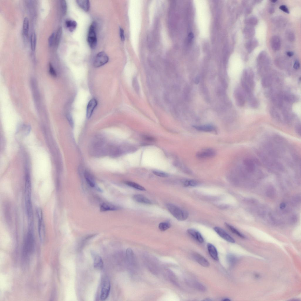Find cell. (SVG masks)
Returning a JSON list of instances; mask_svg holds the SVG:
<instances>
[{
    "label": "cell",
    "instance_id": "cell-1",
    "mask_svg": "<svg viewBox=\"0 0 301 301\" xmlns=\"http://www.w3.org/2000/svg\"><path fill=\"white\" fill-rule=\"evenodd\" d=\"M23 247V257L28 258L32 253L34 248V237L33 228H28Z\"/></svg>",
    "mask_w": 301,
    "mask_h": 301
},
{
    "label": "cell",
    "instance_id": "cell-2",
    "mask_svg": "<svg viewBox=\"0 0 301 301\" xmlns=\"http://www.w3.org/2000/svg\"><path fill=\"white\" fill-rule=\"evenodd\" d=\"M169 212L178 220L184 221L189 216V213L186 211L172 204H168L166 205Z\"/></svg>",
    "mask_w": 301,
    "mask_h": 301
},
{
    "label": "cell",
    "instance_id": "cell-3",
    "mask_svg": "<svg viewBox=\"0 0 301 301\" xmlns=\"http://www.w3.org/2000/svg\"><path fill=\"white\" fill-rule=\"evenodd\" d=\"M97 23L96 22H93L91 23L89 28L88 41L89 46L92 49L95 48L97 45Z\"/></svg>",
    "mask_w": 301,
    "mask_h": 301
},
{
    "label": "cell",
    "instance_id": "cell-4",
    "mask_svg": "<svg viewBox=\"0 0 301 301\" xmlns=\"http://www.w3.org/2000/svg\"><path fill=\"white\" fill-rule=\"evenodd\" d=\"M36 216L38 220V231L40 240L42 242L45 237V230L43 220V213L41 209L37 208L36 210Z\"/></svg>",
    "mask_w": 301,
    "mask_h": 301
},
{
    "label": "cell",
    "instance_id": "cell-5",
    "mask_svg": "<svg viewBox=\"0 0 301 301\" xmlns=\"http://www.w3.org/2000/svg\"><path fill=\"white\" fill-rule=\"evenodd\" d=\"M109 280L107 277H103L102 280L100 299L101 300H106L109 296L110 290Z\"/></svg>",
    "mask_w": 301,
    "mask_h": 301
},
{
    "label": "cell",
    "instance_id": "cell-6",
    "mask_svg": "<svg viewBox=\"0 0 301 301\" xmlns=\"http://www.w3.org/2000/svg\"><path fill=\"white\" fill-rule=\"evenodd\" d=\"M109 60L108 56L106 53L100 52L97 54L94 60L93 66L95 68L100 67L106 64Z\"/></svg>",
    "mask_w": 301,
    "mask_h": 301
},
{
    "label": "cell",
    "instance_id": "cell-7",
    "mask_svg": "<svg viewBox=\"0 0 301 301\" xmlns=\"http://www.w3.org/2000/svg\"><path fill=\"white\" fill-rule=\"evenodd\" d=\"M242 80L245 82L252 90L254 89L255 86L254 74L251 70L247 69L244 70Z\"/></svg>",
    "mask_w": 301,
    "mask_h": 301
},
{
    "label": "cell",
    "instance_id": "cell-8",
    "mask_svg": "<svg viewBox=\"0 0 301 301\" xmlns=\"http://www.w3.org/2000/svg\"><path fill=\"white\" fill-rule=\"evenodd\" d=\"M216 154L215 150L211 148H206L202 149L197 153L196 156L200 158H211Z\"/></svg>",
    "mask_w": 301,
    "mask_h": 301
},
{
    "label": "cell",
    "instance_id": "cell-9",
    "mask_svg": "<svg viewBox=\"0 0 301 301\" xmlns=\"http://www.w3.org/2000/svg\"><path fill=\"white\" fill-rule=\"evenodd\" d=\"M213 230L220 237L224 240L232 243H235V240L229 235L221 228L219 227H215L213 228Z\"/></svg>",
    "mask_w": 301,
    "mask_h": 301
},
{
    "label": "cell",
    "instance_id": "cell-10",
    "mask_svg": "<svg viewBox=\"0 0 301 301\" xmlns=\"http://www.w3.org/2000/svg\"><path fill=\"white\" fill-rule=\"evenodd\" d=\"M240 89L237 90L235 92V96L237 105L243 107L245 103L246 99L244 92Z\"/></svg>",
    "mask_w": 301,
    "mask_h": 301
},
{
    "label": "cell",
    "instance_id": "cell-11",
    "mask_svg": "<svg viewBox=\"0 0 301 301\" xmlns=\"http://www.w3.org/2000/svg\"><path fill=\"white\" fill-rule=\"evenodd\" d=\"M91 255L93 259V266L97 269H101L103 267V263L101 258L96 252H91Z\"/></svg>",
    "mask_w": 301,
    "mask_h": 301
},
{
    "label": "cell",
    "instance_id": "cell-12",
    "mask_svg": "<svg viewBox=\"0 0 301 301\" xmlns=\"http://www.w3.org/2000/svg\"><path fill=\"white\" fill-rule=\"evenodd\" d=\"M126 257L129 265L134 267L136 265V259L134 253L131 249L129 248L126 251Z\"/></svg>",
    "mask_w": 301,
    "mask_h": 301
},
{
    "label": "cell",
    "instance_id": "cell-13",
    "mask_svg": "<svg viewBox=\"0 0 301 301\" xmlns=\"http://www.w3.org/2000/svg\"><path fill=\"white\" fill-rule=\"evenodd\" d=\"M193 257L194 259L202 266L208 267L210 266V263L208 261L200 254L194 253L193 254Z\"/></svg>",
    "mask_w": 301,
    "mask_h": 301
},
{
    "label": "cell",
    "instance_id": "cell-14",
    "mask_svg": "<svg viewBox=\"0 0 301 301\" xmlns=\"http://www.w3.org/2000/svg\"><path fill=\"white\" fill-rule=\"evenodd\" d=\"M187 232L191 237L199 243H202L204 242V239L201 234L198 231L191 229H188Z\"/></svg>",
    "mask_w": 301,
    "mask_h": 301
},
{
    "label": "cell",
    "instance_id": "cell-15",
    "mask_svg": "<svg viewBox=\"0 0 301 301\" xmlns=\"http://www.w3.org/2000/svg\"><path fill=\"white\" fill-rule=\"evenodd\" d=\"M97 105V101L95 99H92L89 102L87 110V117L88 119L91 117L93 111Z\"/></svg>",
    "mask_w": 301,
    "mask_h": 301
},
{
    "label": "cell",
    "instance_id": "cell-16",
    "mask_svg": "<svg viewBox=\"0 0 301 301\" xmlns=\"http://www.w3.org/2000/svg\"><path fill=\"white\" fill-rule=\"evenodd\" d=\"M271 44L272 48L275 51L280 50L281 48V41L280 37L278 36H272L271 39Z\"/></svg>",
    "mask_w": 301,
    "mask_h": 301
},
{
    "label": "cell",
    "instance_id": "cell-17",
    "mask_svg": "<svg viewBox=\"0 0 301 301\" xmlns=\"http://www.w3.org/2000/svg\"><path fill=\"white\" fill-rule=\"evenodd\" d=\"M210 255L215 261H218L219 258L218 253L216 248L211 243H208L207 245Z\"/></svg>",
    "mask_w": 301,
    "mask_h": 301
},
{
    "label": "cell",
    "instance_id": "cell-18",
    "mask_svg": "<svg viewBox=\"0 0 301 301\" xmlns=\"http://www.w3.org/2000/svg\"><path fill=\"white\" fill-rule=\"evenodd\" d=\"M193 127L198 131L204 132H213L216 130L215 127L211 125L194 126Z\"/></svg>",
    "mask_w": 301,
    "mask_h": 301
},
{
    "label": "cell",
    "instance_id": "cell-19",
    "mask_svg": "<svg viewBox=\"0 0 301 301\" xmlns=\"http://www.w3.org/2000/svg\"><path fill=\"white\" fill-rule=\"evenodd\" d=\"M274 80V78L272 75L267 74L265 75L262 80V83L263 86L267 88L270 86Z\"/></svg>",
    "mask_w": 301,
    "mask_h": 301
},
{
    "label": "cell",
    "instance_id": "cell-20",
    "mask_svg": "<svg viewBox=\"0 0 301 301\" xmlns=\"http://www.w3.org/2000/svg\"><path fill=\"white\" fill-rule=\"evenodd\" d=\"M133 198L135 201L139 203L149 204H151L152 203L151 201L142 194H135L133 196Z\"/></svg>",
    "mask_w": 301,
    "mask_h": 301
},
{
    "label": "cell",
    "instance_id": "cell-21",
    "mask_svg": "<svg viewBox=\"0 0 301 301\" xmlns=\"http://www.w3.org/2000/svg\"><path fill=\"white\" fill-rule=\"evenodd\" d=\"M118 207L115 205L107 203L102 204L100 208L101 211H114L118 210Z\"/></svg>",
    "mask_w": 301,
    "mask_h": 301
},
{
    "label": "cell",
    "instance_id": "cell-22",
    "mask_svg": "<svg viewBox=\"0 0 301 301\" xmlns=\"http://www.w3.org/2000/svg\"><path fill=\"white\" fill-rule=\"evenodd\" d=\"M77 3L83 10L86 12L89 11L90 8V3L88 0H77Z\"/></svg>",
    "mask_w": 301,
    "mask_h": 301
},
{
    "label": "cell",
    "instance_id": "cell-23",
    "mask_svg": "<svg viewBox=\"0 0 301 301\" xmlns=\"http://www.w3.org/2000/svg\"><path fill=\"white\" fill-rule=\"evenodd\" d=\"M84 176L88 184L92 187H95V182L92 175L89 172L86 171L84 173Z\"/></svg>",
    "mask_w": 301,
    "mask_h": 301
},
{
    "label": "cell",
    "instance_id": "cell-24",
    "mask_svg": "<svg viewBox=\"0 0 301 301\" xmlns=\"http://www.w3.org/2000/svg\"><path fill=\"white\" fill-rule=\"evenodd\" d=\"M65 25L70 31L72 32L76 29L77 24L74 21L68 20L66 21Z\"/></svg>",
    "mask_w": 301,
    "mask_h": 301
},
{
    "label": "cell",
    "instance_id": "cell-25",
    "mask_svg": "<svg viewBox=\"0 0 301 301\" xmlns=\"http://www.w3.org/2000/svg\"><path fill=\"white\" fill-rule=\"evenodd\" d=\"M62 32V27H59L55 34L54 44L55 46L58 47L59 44Z\"/></svg>",
    "mask_w": 301,
    "mask_h": 301
},
{
    "label": "cell",
    "instance_id": "cell-26",
    "mask_svg": "<svg viewBox=\"0 0 301 301\" xmlns=\"http://www.w3.org/2000/svg\"><path fill=\"white\" fill-rule=\"evenodd\" d=\"M224 224L225 226L233 233L237 235V236L241 238L245 239L246 238L245 237L243 234L230 225L226 223H225Z\"/></svg>",
    "mask_w": 301,
    "mask_h": 301
},
{
    "label": "cell",
    "instance_id": "cell-27",
    "mask_svg": "<svg viewBox=\"0 0 301 301\" xmlns=\"http://www.w3.org/2000/svg\"><path fill=\"white\" fill-rule=\"evenodd\" d=\"M29 27V22L28 19L25 17L24 19L23 23V31L24 35L26 37L28 35Z\"/></svg>",
    "mask_w": 301,
    "mask_h": 301
},
{
    "label": "cell",
    "instance_id": "cell-28",
    "mask_svg": "<svg viewBox=\"0 0 301 301\" xmlns=\"http://www.w3.org/2000/svg\"><path fill=\"white\" fill-rule=\"evenodd\" d=\"M182 184L185 187H195L198 185V182L195 180H184Z\"/></svg>",
    "mask_w": 301,
    "mask_h": 301
},
{
    "label": "cell",
    "instance_id": "cell-29",
    "mask_svg": "<svg viewBox=\"0 0 301 301\" xmlns=\"http://www.w3.org/2000/svg\"><path fill=\"white\" fill-rule=\"evenodd\" d=\"M125 183L128 186L135 188L136 189L143 191L146 190V189L144 187L135 182H126Z\"/></svg>",
    "mask_w": 301,
    "mask_h": 301
},
{
    "label": "cell",
    "instance_id": "cell-30",
    "mask_svg": "<svg viewBox=\"0 0 301 301\" xmlns=\"http://www.w3.org/2000/svg\"><path fill=\"white\" fill-rule=\"evenodd\" d=\"M133 87L136 92L138 94L140 93V89L139 83L137 78L135 77L133 79L132 82Z\"/></svg>",
    "mask_w": 301,
    "mask_h": 301
},
{
    "label": "cell",
    "instance_id": "cell-31",
    "mask_svg": "<svg viewBox=\"0 0 301 301\" xmlns=\"http://www.w3.org/2000/svg\"><path fill=\"white\" fill-rule=\"evenodd\" d=\"M271 113L272 116L276 120L279 122L282 121L281 117L278 111L274 109H271Z\"/></svg>",
    "mask_w": 301,
    "mask_h": 301
},
{
    "label": "cell",
    "instance_id": "cell-32",
    "mask_svg": "<svg viewBox=\"0 0 301 301\" xmlns=\"http://www.w3.org/2000/svg\"><path fill=\"white\" fill-rule=\"evenodd\" d=\"M30 40L31 49L32 51L34 52L36 49V37L34 32L32 34Z\"/></svg>",
    "mask_w": 301,
    "mask_h": 301
},
{
    "label": "cell",
    "instance_id": "cell-33",
    "mask_svg": "<svg viewBox=\"0 0 301 301\" xmlns=\"http://www.w3.org/2000/svg\"><path fill=\"white\" fill-rule=\"evenodd\" d=\"M171 226L170 223L168 222H162L158 225V228L162 231H164L170 228Z\"/></svg>",
    "mask_w": 301,
    "mask_h": 301
},
{
    "label": "cell",
    "instance_id": "cell-34",
    "mask_svg": "<svg viewBox=\"0 0 301 301\" xmlns=\"http://www.w3.org/2000/svg\"><path fill=\"white\" fill-rule=\"evenodd\" d=\"M257 44V41L253 40L249 41L246 44L247 49L250 51H251L253 50L254 48L256 46Z\"/></svg>",
    "mask_w": 301,
    "mask_h": 301
},
{
    "label": "cell",
    "instance_id": "cell-35",
    "mask_svg": "<svg viewBox=\"0 0 301 301\" xmlns=\"http://www.w3.org/2000/svg\"><path fill=\"white\" fill-rule=\"evenodd\" d=\"M227 259L228 263L231 265H233L237 261V258L236 257L231 254H229L227 255Z\"/></svg>",
    "mask_w": 301,
    "mask_h": 301
},
{
    "label": "cell",
    "instance_id": "cell-36",
    "mask_svg": "<svg viewBox=\"0 0 301 301\" xmlns=\"http://www.w3.org/2000/svg\"><path fill=\"white\" fill-rule=\"evenodd\" d=\"M286 36L288 40L291 42L295 40V34L292 31H287L286 33Z\"/></svg>",
    "mask_w": 301,
    "mask_h": 301
},
{
    "label": "cell",
    "instance_id": "cell-37",
    "mask_svg": "<svg viewBox=\"0 0 301 301\" xmlns=\"http://www.w3.org/2000/svg\"><path fill=\"white\" fill-rule=\"evenodd\" d=\"M61 5L63 14L65 15L66 14L67 10V5L66 2L64 0L61 1Z\"/></svg>",
    "mask_w": 301,
    "mask_h": 301
},
{
    "label": "cell",
    "instance_id": "cell-38",
    "mask_svg": "<svg viewBox=\"0 0 301 301\" xmlns=\"http://www.w3.org/2000/svg\"><path fill=\"white\" fill-rule=\"evenodd\" d=\"M55 33H52L49 36L48 39V44L50 47L52 46L54 44Z\"/></svg>",
    "mask_w": 301,
    "mask_h": 301
},
{
    "label": "cell",
    "instance_id": "cell-39",
    "mask_svg": "<svg viewBox=\"0 0 301 301\" xmlns=\"http://www.w3.org/2000/svg\"><path fill=\"white\" fill-rule=\"evenodd\" d=\"M247 22L249 25H255L257 23L258 20L255 17H252L249 18Z\"/></svg>",
    "mask_w": 301,
    "mask_h": 301
},
{
    "label": "cell",
    "instance_id": "cell-40",
    "mask_svg": "<svg viewBox=\"0 0 301 301\" xmlns=\"http://www.w3.org/2000/svg\"><path fill=\"white\" fill-rule=\"evenodd\" d=\"M153 173L155 175L162 177L165 178L168 176L167 174L162 172L154 171L153 172Z\"/></svg>",
    "mask_w": 301,
    "mask_h": 301
},
{
    "label": "cell",
    "instance_id": "cell-41",
    "mask_svg": "<svg viewBox=\"0 0 301 301\" xmlns=\"http://www.w3.org/2000/svg\"><path fill=\"white\" fill-rule=\"evenodd\" d=\"M49 72L52 76L55 77L56 76V72L52 64L50 63L49 65Z\"/></svg>",
    "mask_w": 301,
    "mask_h": 301
},
{
    "label": "cell",
    "instance_id": "cell-42",
    "mask_svg": "<svg viewBox=\"0 0 301 301\" xmlns=\"http://www.w3.org/2000/svg\"><path fill=\"white\" fill-rule=\"evenodd\" d=\"M279 9H281L282 11H283L284 12L289 14V11L287 7L284 5H282L279 7Z\"/></svg>",
    "mask_w": 301,
    "mask_h": 301
},
{
    "label": "cell",
    "instance_id": "cell-43",
    "mask_svg": "<svg viewBox=\"0 0 301 301\" xmlns=\"http://www.w3.org/2000/svg\"><path fill=\"white\" fill-rule=\"evenodd\" d=\"M120 34L121 40L123 41H124L125 40V36L124 30L121 27L120 28Z\"/></svg>",
    "mask_w": 301,
    "mask_h": 301
},
{
    "label": "cell",
    "instance_id": "cell-44",
    "mask_svg": "<svg viewBox=\"0 0 301 301\" xmlns=\"http://www.w3.org/2000/svg\"><path fill=\"white\" fill-rule=\"evenodd\" d=\"M246 28V34L248 35V36H251L253 33L254 30H253L252 28L250 27H247Z\"/></svg>",
    "mask_w": 301,
    "mask_h": 301
},
{
    "label": "cell",
    "instance_id": "cell-45",
    "mask_svg": "<svg viewBox=\"0 0 301 301\" xmlns=\"http://www.w3.org/2000/svg\"><path fill=\"white\" fill-rule=\"evenodd\" d=\"M300 67V64L299 62L298 61H296L294 64V68L296 70H298L299 69Z\"/></svg>",
    "mask_w": 301,
    "mask_h": 301
},
{
    "label": "cell",
    "instance_id": "cell-46",
    "mask_svg": "<svg viewBox=\"0 0 301 301\" xmlns=\"http://www.w3.org/2000/svg\"><path fill=\"white\" fill-rule=\"evenodd\" d=\"M286 207V204L284 202L282 203L280 205V208L281 210L284 209Z\"/></svg>",
    "mask_w": 301,
    "mask_h": 301
},
{
    "label": "cell",
    "instance_id": "cell-47",
    "mask_svg": "<svg viewBox=\"0 0 301 301\" xmlns=\"http://www.w3.org/2000/svg\"><path fill=\"white\" fill-rule=\"evenodd\" d=\"M145 139H147V140H149V141H154L155 140L153 138H152V137H149V136H146L145 137Z\"/></svg>",
    "mask_w": 301,
    "mask_h": 301
},
{
    "label": "cell",
    "instance_id": "cell-48",
    "mask_svg": "<svg viewBox=\"0 0 301 301\" xmlns=\"http://www.w3.org/2000/svg\"><path fill=\"white\" fill-rule=\"evenodd\" d=\"M286 54L289 57H291L294 55V53L292 52H287Z\"/></svg>",
    "mask_w": 301,
    "mask_h": 301
},
{
    "label": "cell",
    "instance_id": "cell-49",
    "mask_svg": "<svg viewBox=\"0 0 301 301\" xmlns=\"http://www.w3.org/2000/svg\"><path fill=\"white\" fill-rule=\"evenodd\" d=\"M269 13L271 14L273 13L274 12V8L273 7L270 8L269 9Z\"/></svg>",
    "mask_w": 301,
    "mask_h": 301
},
{
    "label": "cell",
    "instance_id": "cell-50",
    "mask_svg": "<svg viewBox=\"0 0 301 301\" xmlns=\"http://www.w3.org/2000/svg\"><path fill=\"white\" fill-rule=\"evenodd\" d=\"M200 81V78L199 77H197L195 79V82L196 84H198Z\"/></svg>",
    "mask_w": 301,
    "mask_h": 301
},
{
    "label": "cell",
    "instance_id": "cell-51",
    "mask_svg": "<svg viewBox=\"0 0 301 301\" xmlns=\"http://www.w3.org/2000/svg\"><path fill=\"white\" fill-rule=\"evenodd\" d=\"M223 301H230L231 300L229 298H225L223 299L222 300Z\"/></svg>",
    "mask_w": 301,
    "mask_h": 301
},
{
    "label": "cell",
    "instance_id": "cell-52",
    "mask_svg": "<svg viewBox=\"0 0 301 301\" xmlns=\"http://www.w3.org/2000/svg\"><path fill=\"white\" fill-rule=\"evenodd\" d=\"M277 1L276 0H272V1H271L273 3H275Z\"/></svg>",
    "mask_w": 301,
    "mask_h": 301
}]
</instances>
